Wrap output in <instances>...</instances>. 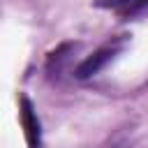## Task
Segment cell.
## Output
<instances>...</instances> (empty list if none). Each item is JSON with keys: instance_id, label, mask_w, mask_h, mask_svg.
I'll return each instance as SVG.
<instances>
[{"instance_id": "6da1fadb", "label": "cell", "mask_w": 148, "mask_h": 148, "mask_svg": "<svg viewBox=\"0 0 148 148\" xmlns=\"http://www.w3.org/2000/svg\"><path fill=\"white\" fill-rule=\"evenodd\" d=\"M125 44H127V37H125V35L104 42V44L97 46L90 56H86L83 60H79V62L74 65V69H72V79L86 83V81L99 76V74H102V72H104V69H106V67H109V65L123 53Z\"/></svg>"}, {"instance_id": "7a4b0ae2", "label": "cell", "mask_w": 148, "mask_h": 148, "mask_svg": "<svg viewBox=\"0 0 148 148\" xmlns=\"http://www.w3.org/2000/svg\"><path fill=\"white\" fill-rule=\"evenodd\" d=\"M79 49H81V42H62V44H58V46L46 56V62H44L46 81H51V83H62V79H65L67 74L72 76L74 56H76Z\"/></svg>"}, {"instance_id": "3957f363", "label": "cell", "mask_w": 148, "mask_h": 148, "mask_svg": "<svg viewBox=\"0 0 148 148\" xmlns=\"http://www.w3.org/2000/svg\"><path fill=\"white\" fill-rule=\"evenodd\" d=\"M18 123H21V127H23L25 146H28V148H44L42 120H39V113H37V109H35V102H32L25 92H18Z\"/></svg>"}, {"instance_id": "277c9868", "label": "cell", "mask_w": 148, "mask_h": 148, "mask_svg": "<svg viewBox=\"0 0 148 148\" xmlns=\"http://www.w3.org/2000/svg\"><path fill=\"white\" fill-rule=\"evenodd\" d=\"M95 7L118 14L123 21H134L148 14V0H95Z\"/></svg>"}, {"instance_id": "5b68a950", "label": "cell", "mask_w": 148, "mask_h": 148, "mask_svg": "<svg viewBox=\"0 0 148 148\" xmlns=\"http://www.w3.org/2000/svg\"><path fill=\"white\" fill-rule=\"evenodd\" d=\"M130 146H132V141H130L127 132H125V130H118L113 136H109V141H106L102 148H130Z\"/></svg>"}]
</instances>
